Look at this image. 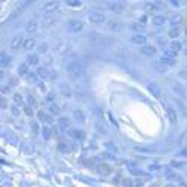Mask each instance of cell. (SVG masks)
I'll use <instances>...</instances> for the list:
<instances>
[{"instance_id": "obj_1", "label": "cell", "mask_w": 187, "mask_h": 187, "mask_svg": "<svg viewBox=\"0 0 187 187\" xmlns=\"http://www.w3.org/2000/svg\"><path fill=\"white\" fill-rule=\"evenodd\" d=\"M68 74L72 79H78V78H81L84 75V66L81 63H78V62H71L68 65Z\"/></svg>"}, {"instance_id": "obj_2", "label": "cell", "mask_w": 187, "mask_h": 187, "mask_svg": "<svg viewBox=\"0 0 187 187\" xmlns=\"http://www.w3.org/2000/svg\"><path fill=\"white\" fill-rule=\"evenodd\" d=\"M105 20H106V17H105V14L100 12V11H91V12L88 14V21L93 23V24H102Z\"/></svg>"}, {"instance_id": "obj_3", "label": "cell", "mask_w": 187, "mask_h": 187, "mask_svg": "<svg viewBox=\"0 0 187 187\" xmlns=\"http://www.w3.org/2000/svg\"><path fill=\"white\" fill-rule=\"evenodd\" d=\"M82 27H84L82 21H78V20H71V21L68 23V29H69L71 32H81Z\"/></svg>"}, {"instance_id": "obj_4", "label": "cell", "mask_w": 187, "mask_h": 187, "mask_svg": "<svg viewBox=\"0 0 187 187\" xmlns=\"http://www.w3.org/2000/svg\"><path fill=\"white\" fill-rule=\"evenodd\" d=\"M97 172H99L100 175L106 177V175H109L112 172V168L108 163H99V165H97Z\"/></svg>"}, {"instance_id": "obj_5", "label": "cell", "mask_w": 187, "mask_h": 187, "mask_svg": "<svg viewBox=\"0 0 187 187\" xmlns=\"http://www.w3.org/2000/svg\"><path fill=\"white\" fill-rule=\"evenodd\" d=\"M109 9L112 12H123L126 9V3L123 2H114V3H109Z\"/></svg>"}, {"instance_id": "obj_6", "label": "cell", "mask_w": 187, "mask_h": 187, "mask_svg": "<svg viewBox=\"0 0 187 187\" xmlns=\"http://www.w3.org/2000/svg\"><path fill=\"white\" fill-rule=\"evenodd\" d=\"M108 29L112 30V32H121V30H123V23H120V21H117V20L109 21V23H108Z\"/></svg>"}, {"instance_id": "obj_7", "label": "cell", "mask_w": 187, "mask_h": 187, "mask_svg": "<svg viewBox=\"0 0 187 187\" xmlns=\"http://www.w3.org/2000/svg\"><path fill=\"white\" fill-rule=\"evenodd\" d=\"M21 45H24V40H23V37L20 36V35L12 37V40H11V48H12V49H18Z\"/></svg>"}, {"instance_id": "obj_8", "label": "cell", "mask_w": 187, "mask_h": 187, "mask_svg": "<svg viewBox=\"0 0 187 187\" xmlns=\"http://www.w3.org/2000/svg\"><path fill=\"white\" fill-rule=\"evenodd\" d=\"M132 43H135V45H144L145 42H147V37L144 36V35H135V36H132Z\"/></svg>"}, {"instance_id": "obj_9", "label": "cell", "mask_w": 187, "mask_h": 187, "mask_svg": "<svg viewBox=\"0 0 187 187\" xmlns=\"http://www.w3.org/2000/svg\"><path fill=\"white\" fill-rule=\"evenodd\" d=\"M142 54H145V55H154L156 54V46H153V45H145V46H142Z\"/></svg>"}, {"instance_id": "obj_10", "label": "cell", "mask_w": 187, "mask_h": 187, "mask_svg": "<svg viewBox=\"0 0 187 187\" xmlns=\"http://www.w3.org/2000/svg\"><path fill=\"white\" fill-rule=\"evenodd\" d=\"M37 74L40 75L43 79H52V78H51V75H49V71H48L46 68H43V66L37 69Z\"/></svg>"}, {"instance_id": "obj_11", "label": "cell", "mask_w": 187, "mask_h": 187, "mask_svg": "<svg viewBox=\"0 0 187 187\" xmlns=\"http://www.w3.org/2000/svg\"><path fill=\"white\" fill-rule=\"evenodd\" d=\"M24 49L26 51H30L32 48H35V39L33 37H30V39H27V40H24Z\"/></svg>"}, {"instance_id": "obj_12", "label": "cell", "mask_w": 187, "mask_h": 187, "mask_svg": "<svg viewBox=\"0 0 187 187\" xmlns=\"http://www.w3.org/2000/svg\"><path fill=\"white\" fill-rule=\"evenodd\" d=\"M27 62H29V65H32V66L37 65V62H39V57H37V54H29V57H27Z\"/></svg>"}, {"instance_id": "obj_13", "label": "cell", "mask_w": 187, "mask_h": 187, "mask_svg": "<svg viewBox=\"0 0 187 187\" xmlns=\"http://www.w3.org/2000/svg\"><path fill=\"white\" fill-rule=\"evenodd\" d=\"M27 102H29L30 108H36V106H37L36 97H35V96H32V94H29V97H27Z\"/></svg>"}, {"instance_id": "obj_14", "label": "cell", "mask_w": 187, "mask_h": 187, "mask_svg": "<svg viewBox=\"0 0 187 187\" xmlns=\"http://www.w3.org/2000/svg\"><path fill=\"white\" fill-rule=\"evenodd\" d=\"M171 48H172V51L178 52V51L183 48V45H181V42H178V40H174V42L171 43Z\"/></svg>"}, {"instance_id": "obj_15", "label": "cell", "mask_w": 187, "mask_h": 187, "mask_svg": "<svg viewBox=\"0 0 187 187\" xmlns=\"http://www.w3.org/2000/svg\"><path fill=\"white\" fill-rule=\"evenodd\" d=\"M36 30H37V23L36 21L29 23V26H27V32H29V33H35Z\"/></svg>"}, {"instance_id": "obj_16", "label": "cell", "mask_w": 187, "mask_h": 187, "mask_svg": "<svg viewBox=\"0 0 187 187\" xmlns=\"http://www.w3.org/2000/svg\"><path fill=\"white\" fill-rule=\"evenodd\" d=\"M181 33V30H180V27H174V29H171L169 30V37H178V35Z\"/></svg>"}, {"instance_id": "obj_17", "label": "cell", "mask_w": 187, "mask_h": 187, "mask_svg": "<svg viewBox=\"0 0 187 187\" xmlns=\"http://www.w3.org/2000/svg\"><path fill=\"white\" fill-rule=\"evenodd\" d=\"M37 118H39L40 121H51V118H49L43 111H37Z\"/></svg>"}, {"instance_id": "obj_18", "label": "cell", "mask_w": 187, "mask_h": 187, "mask_svg": "<svg viewBox=\"0 0 187 187\" xmlns=\"http://www.w3.org/2000/svg\"><path fill=\"white\" fill-rule=\"evenodd\" d=\"M27 72H29V66H27L26 63L20 65V68H18V75H26Z\"/></svg>"}, {"instance_id": "obj_19", "label": "cell", "mask_w": 187, "mask_h": 187, "mask_svg": "<svg viewBox=\"0 0 187 187\" xmlns=\"http://www.w3.org/2000/svg\"><path fill=\"white\" fill-rule=\"evenodd\" d=\"M163 23H165V18L160 17V15H157V17L153 18V24H156V26H162Z\"/></svg>"}, {"instance_id": "obj_20", "label": "cell", "mask_w": 187, "mask_h": 187, "mask_svg": "<svg viewBox=\"0 0 187 187\" xmlns=\"http://www.w3.org/2000/svg\"><path fill=\"white\" fill-rule=\"evenodd\" d=\"M42 132H43V135H45V139H49V138H51V129H49L48 126H42Z\"/></svg>"}, {"instance_id": "obj_21", "label": "cell", "mask_w": 187, "mask_h": 187, "mask_svg": "<svg viewBox=\"0 0 187 187\" xmlns=\"http://www.w3.org/2000/svg\"><path fill=\"white\" fill-rule=\"evenodd\" d=\"M166 112H168V115H169V120L171 121H175L177 120V115H175V111H172L169 106H166Z\"/></svg>"}, {"instance_id": "obj_22", "label": "cell", "mask_w": 187, "mask_h": 187, "mask_svg": "<svg viewBox=\"0 0 187 187\" xmlns=\"http://www.w3.org/2000/svg\"><path fill=\"white\" fill-rule=\"evenodd\" d=\"M69 135L71 136H76L78 139H82L84 138V133L82 132H78V130H69Z\"/></svg>"}, {"instance_id": "obj_23", "label": "cell", "mask_w": 187, "mask_h": 187, "mask_svg": "<svg viewBox=\"0 0 187 187\" xmlns=\"http://www.w3.org/2000/svg\"><path fill=\"white\" fill-rule=\"evenodd\" d=\"M66 5H68V6H71V8H79V6H82V3H81V2H75V0H68V2H66Z\"/></svg>"}, {"instance_id": "obj_24", "label": "cell", "mask_w": 187, "mask_h": 187, "mask_svg": "<svg viewBox=\"0 0 187 187\" xmlns=\"http://www.w3.org/2000/svg\"><path fill=\"white\" fill-rule=\"evenodd\" d=\"M49 111L52 112L54 115H59V114H60V108H59V106H57L55 103H52V105L49 106Z\"/></svg>"}, {"instance_id": "obj_25", "label": "cell", "mask_w": 187, "mask_h": 187, "mask_svg": "<svg viewBox=\"0 0 187 187\" xmlns=\"http://www.w3.org/2000/svg\"><path fill=\"white\" fill-rule=\"evenodd\" d=\"M14 100H15L17 105H23V96H21V94H18V93L14 94Z\"/></svg>"}, {"instance_id": "obj_26", "label": "cell", "mask_w": 187, "mask_h": 187, "mask_svg": "<svg viewBox=\"0 0 187 187\" xmlns=\"http://www.w3.org/2000/svg\"><path fill=\"white\" fill-rule=\"evenodd\" d=\"M60 124H62V127H69L71 126V121L68 118H60Z\"/></svg>"}, {"instance_id": "obj_27", "label": "cell", "mask_w": 187, "mask_h": 187, "mask_svg": "<svg viewBox=\"0 0 187 187\" xmlns=\"http://www.w3.org/2000/svg\"><path fill=\"white\" fill-rule=\"evenodd\" d=\"M130 29L135 30V32H138V30H142V26L138 24V23H133V24H130Z\"/></svg>"}, {"instance_id": "obj_28", "label": "cell", "mask_w": 187, "mask_h": 187, "mask_svg": "<svg viewBox=\"0 0 187 187\" xmlns=\"http://www.w3.org/2000/svg\"><path fill=\"white\" fill-rule=\"evenodd\" d=\"M157 43H159L160 46H165V45H166V39H165V37H157Z\"/></svg>"}, {"instance_id": "obj_29", "label": "cell", "mask_w": 187, "mask_h": 187, "mask_svg": "<svg viewBox=\"0 0 187 187\" xmlns=\"http://www.w3.org/2000/svg\"><path fill=\"white\" fill-rule=\"evenodd\" d=\"M24 112H26V115H29V117H32V115H33L32 108H29V106H26V108H24Z\"/></svg>"}, {"instance_id": "obj_30", "label": "cell", "mask_w": 187, "mask_h": 187, "mask_svg": "<svg viewBox=\"0 0 187 187\" xmlns=\"http://www.w3.org/2000/svg\"><path fill=\"white\" fill-rule=\"evenodd\" d=\"M59 148L62 150V151H69V148H71V147H69L68 144H66V145H65V144H60V145H59Z\"/></svg>"}, {"instance_id": "obj_31", "label": "cell", "mask_w": 187, "mask_h": 187, "mask_svg": "<svg viewBox=\"0 0 187 187\" xmlns=\"http://www.w3.org/2000/svg\"><path fill=\"white\" fill-rule=\"evenodd\" d=\"M123 186L124 187H132V180H129V178L124 180V181H123Z\"/></svg>"}, {"instance_id": "obj_32", "label": "cell", "mask_w": 187, "mask_h": 187, "mask_svg": "<svg viewBox=\"0 0 187 187\" xmlns=\"http://www.w3.org/2000/svg\"><path fill=\"white\" fill-rule=\"evenodd\" d=\"M46 48H48V45H46V43L40 45V48H39V52H45V51H46Z\"/></svg>"}, {"instance_id": "obj_33", "label": "cell", "mask_w": 187, "mask_h": 187, "mask_svg": "<svg viewBox=\"0 0 187 187\" xmlns=\"http://www.w3.org/2000/svg\"><path fill=\"white\" fill-rule=\"evenodd\" d=\"M147 9H148V11H154V9H156L154 3H147Z\"/></svg>"}, {"instance_id": "obj_34", "label": "cell", "mask_w": 187, "mask_h": 187, "mask_svg": "<svg viewBox=\"0 0 187 187\" xmlns=\"http://www.w3.org/2000/svg\"><path fill=\"white\" fill-rule=\"evenodd\" d=\"M32 129H33V132H37V130H39V127H37V123H35V121L32 123Z\"/></svg>"}, {"instance_id": "obj_35", "label": "cell", "mask_w": 187, "mask_h": 187, "mask_svg": "<svg viewBox=\"0 0 187 187\" xmlns=\"http://www.w3.org/2000/svg\"><path fill=\"white\" fill-rule=\"evenodd\" d=\"M2 108H3V109H5V108H8V100L2 99Z\"/></svg>"}, {"instance_id": "obj_36", "label": "cell", "mask_w": 187, "mask_h": 187, "mask_svg": "<svg viewBox=\"0 0 187 187\" xmlns=\"http://www.w3.org/2000/svg\"><path fill=\"white\" fill-rule=\"evenodd\" d=\"M2 93H3V94H5V93L8 94V93H9V87H2Z\"/></svg>"}, {"instance_id": "obj_37", "label": "cell", "mask_w": 187, "mask_h": 187, "mask_svg": "<svg viewBox=\"0 0 187 187\" xmlns=\"http://www.w3.org/2000/svg\"><path fill=\"white\" fill-rule=\"evenodd\" d=\"M27 79L33 82V81H35V75H33V74H30V75H29V78H27Z\"/></svg>"}, {"instance_id": "obj_38", "label": "cell", "mask_w": 187, "mask_h": 187, "mask_svg": "<svg viewBox=\"0 0 187 187\" xmlns=\"http://www.w3.org/2000/svg\"><path fill=\"white\" fill-rule=\"evenodd\" d=\"M12 112H14V115H20V111L17 108H12Z\"/></svg>"}, {"instance_id": "obj_39", "label": "cell", "mask_w": 187, "mask_h": 187, "mask_svg": "<svg viewBox=\"0 0 187 187\" xmlns=\"http://www.w3.org/2000/svg\"><path fill=\"white\" fill-rule=\"evenodd\" d=\"M145 21H147V15H142L141 17V23H145Z\"/></svg>"}, {"instance_id": "obj_40", "label": "cell", "mask_w": 187, "mask_h": 187, "mask_svg": "<svg viewBox=\"0 0 187 187\" xmlns=\"http://www.w3.org/2000/svg\"><path fill=\"white\" fill-rule=\"evenodd\" d=\"M51 99H54V94H48V97H46V100H51Z\"/></svg>"}, {"instance_id": "obj_41", "label": "cell", "mask_w": 187, "mask_h": 187, "mask_svg": "<svg viewBox=\"0 0 187 187\" xmlns=\"http://www.w3.org/2000/svg\"><path fill=\"white\" fill-rule=\"evenodd\" d=\"M136 187H142V181H139V183H136Z\"/></svg>"}, {"instance_id": "obj_42", "label": "cell", "mask_w": 187, "mask_h": 187, "mask_svg": "<svg viewBox=\"0 0 187 187\" xmlns=\"http://www.w3.org/2000/svg\"><path fill=\"white\" fill-rule=\"evenodd\" d=\"M153 187H159V184H157V183H156V184H153Z\"/></svg>"}, {"instance_id": "obj_43", "label": "cell", "mask_w": 187, "mask_h": 187, "mask_svg": "<svg viewBox=\"0 0 187 187\" xmlns=\"http://www.w3.org/2000/svg\"><path fill=\"white\" fill-rule=\"evenodd\" d=\"M184 33H186V35H187V26H186V29H184Z\"/></svg>"}, {"instance_id": "obj_44", "label": "cell", "mask_w": 187, "mask_h": 187, "mask_svg": "<svg viewBox=\"0 0 187 187\" xmlns=\"http://www.w3.org/2000/svg\"><path fill=\"white\" fill-rule=\"evenodd\" d=\"M186 55H187V49H186Z\"/></svg>"}, {"instance_id": "obj_45", "label": "cell", "mask_w": 187, "mask_h": 187, "mask_svg": "<svg viewBox=\"0 0 187 187\" xmlns=\"http://www.w3.org/2000/svg\"><path fill=\"white\" fill-rule=\"evenodd\" d=\"M186 21H187V20H186Z\"/></svg>"}]
</instances>
